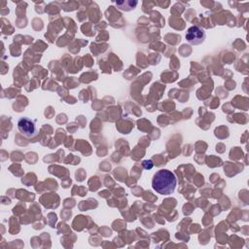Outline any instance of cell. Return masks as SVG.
Instances as JSON below:
<instances>
[{"label": "cell", "instance_id": "3957f363", "mask_svg": "<svg viewBox=\"0 0 249 249\" xmlns=\"http://www.w3.org/2000/svg\"><path fill=\"white\" fill-rule=\"evenodd\" d=\"M205 39V31L196 26L193 25L188 28L186 33V40L192 44V45H199L201 44Z\"/></svg>", "mask_w": 249, "mask_h": 249}, {"label": "cell", "instance_id": "6da1fadb", "mask_svg": "<svg viewBox=\"0 0 249 249\" xmlns=\"http://www.w3.org/2000/svg\"><path fill=\"white\" fill-rule=\"evenodd\" d=\"M176 185V176L168 169H160L157 171L152 179L153 189L163 196H168L174 193Z\"/></svg>", "mask_w": 249, "mask_h": 249}, {"label": "cell", "instance_id": "5b68a950", "mask_svg": "<svg viewBox=\"0 0 249 249\" xmlns=\"http://www.w3.org/2000/svg\"><path fill=\"white\" fill-rule=\"evenodd\" d=\"M143 165L146 169H150L153 167V162H152V160H144Z\"/></svg>", "mask_w": 249, "mask_h": 249}, {"label": "cell", "instance_id": "7a4b0ae2", "mask_svg": "<svg viewBox=\"0 0 249 249\" xmlns=\"http://www.w3.org/2000/svg\"><path fill=\"white\" fill-rule=\"evenodd\" d=\"M18 131L26 138H33L38 135L39 131L35 121L27 118L22 117L18 121Z\"/></svg>", "mask_w": 249, "mask_h": 249}, {"label": "cell", "instance_id": "277c9868", "mask_svg": "<svg viewBox=\"0 0 249 249\" xmlns=\"http://www.w3.org/2000/svg\"><path fill=\"white\" fill-rule=\"evenodd\" d=\"M116 5H117V7H119L120 10H123V8H124V6H125V7H127V11H130V10L134 9V7L137 5V2L134 1L132 3L131 1H128V2L122 1V2H116Z\"/></svg>", "mask_w": 249, "mask_h": 249}]
</instances>
